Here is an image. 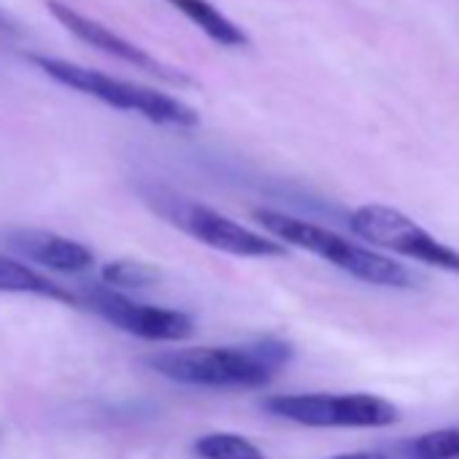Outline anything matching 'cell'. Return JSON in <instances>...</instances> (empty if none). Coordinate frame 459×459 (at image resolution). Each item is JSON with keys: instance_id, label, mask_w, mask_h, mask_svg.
I'll use <instances>...</instances> for the list:
<instances>
[{"instance_id": "obj_1", "label": "cell", "mask_w": 459, "mask_h": 459, "mask_svg": "<svg viewBox=\"0 0 459 459\" xmlns=\"http://www.w3.org/2000/svg\"><path fill=\"white\" fill-rule=\"evenodd\" d=\"M295 349L281 338H260L241 346H195L160 351L146 365L184 386L203 389H265L290 365Z\"/></svg>"}, {"instance_id": "obj_2", "label": "cell", "mask_w": 459, "mask_h": 459, "mask_svg": "<svg viewBox=\"0 0 459 459\" xmlns=\"http://www.w3.org/2000/svg\"><path fill=\"white\" fill-rule=\"evenodd\" d=\"M255 219L268 230V233L281 241L284 247L306 249L308 255L335 265L338 271L373 284V287H386V290H413L419 276L408 271L403 263H394L392 257L362 247L357 241H349L346 236L335 233V230L319 227L314 221L271 211V208H257Z\"/></svg>"}, {"instance_id": "obj_3", "label": "cell", "mask_w": 459, "mask_h": 459, "mask_svg": "<svg viewBox=\"0 0 459 459\" xmlns=\"http://www.w3.org/2000/svg\"><path fill=\"white\" fill-rule=\"evenodd\" d=\"M30 63L44 71L52 82L76 90L82 95H90L111 108L119 111H133L146 117L154 125H170V127H195L200 125V117L195 108H189L186 103L143 87V84H133V82H122L117 76L100 74L95 68H84L60 57H49V55H30Z\"/></svg>"}, {"instance_id": "obj_4", "label": "cell", "mask_w": 459, "mask_h": 459, "mask_svg": "<svg viewBox=\"0 0 459 459\" xmlns=\"http://www.w3.org/2000/svg\"><path fill=\"white\" fill-rule=\"evenodd\" d=\"M152 205L160 216H165L170 224H176L178 230H184L186 236H192L195 241L233 255V257H247V260H281L290 257V249L268 236H260L255 230L227 219L224 213L186 200L181 195L173 192H157L152 197Z\"/></svg>"}, {"instance_id": "obj_5", "label": "cell", "mask_w": 459, "mask_h": 459, "mask_svg": "<svg viewBox=\"0 0 459 459\" xmlns=\"http://www.w3.org/2000/svg\"><path fill=\"white\" fill-rule=\"evenodd\" d=\"M349 230L370 247L403 255L421 265L459 276V249L437 241L421 224L389 205H359L349 213Z\"/></svg>"}, {"instance_id": "obj_6", "label": "cell", "mask_w": 459, "mask_h": 459, "mask_svg": "<svg viewBox=\"0 0 459 459\" xmlns=\"http://www.w3.org/2000/svg\"><path fill=\"white\" fill-rule=\"evenodd\" d=\"M271 416L303 424V427H392L400 421L397 405L376 394H271L263 400Z\"/></svg>"}, {"instance_id": "obj_7", "label": "cell", "mask_w": 459, "mask_h": 459, "mask_svg": "<svg viewBox=\"0 0 459 459\" xmlns=\"http://www.w3.org/2000/svg\"><path fill=\"white\" fill-rule=\"evenodd\" d=\"M90 306L114 327L143 338V341H160V343H178L186 341L195 333V322L189 314L162 306H149L130 300L111 290H92L87 295Z\"/></svg>"}, {"instance_id": "obj_8", "label": "cell", "mask_w": 459, "mask_h": 459, "mask_svg": "<svg viewBox=\"0 0 459 459\" xmlns=\"http://www.w3.org/2000/svg\"><path fill=\"white\" fill-rule=\"evenodd\" d=\"M47 9H49V14H52L71 36H76V39L84 41L87 47H92V49H98V52H103V55H108V57H117V60H122V63H127V65H133V68H138V71L154 76V79H162V82H170V84H178V87H192V82H189L186 74H181V71H176V68L160 63V60L152 57L146 49L135 47L133 41H127L125 36L114 33L111 28L95 22L92 17H87V14H82V12L71 9L68 4H63V0H47Z\"/></svg>"}, {"instance_id": "obj_9", "label": "cell", "mask_w": 459, "mask_h": 459, "mask_svg": "<svg viewBox=\"0 0 459 459\" xmlns=\"http://www.w3.org/2000/svg\"><path fill=\"white\" fill-rule=\"evenodd\" d=\"M6 244L17 255L28 257L30 263L60 271V273H82V271L92 268V263H95V255L84 244L57 236V233H49V230L20 227L6 236Z\"/></svg>"}, {"instance_id": "obj_10", "label": "cell", "mask_w": 459, "mask_h": 459, "mask_svg": "<svg viewBox=\"0 0 459 459\" xmlns=\"http://www.w3.org/2000/svg\"><path fill=\"white\" fill-rule=\"evenodd\" d=\"M173 9H178L189 22H195L211 41L221 44V47H247L249 36L236 25L230 22L216 6H211L208 0H168Z\"/></svg>"}, {"instance_id": "obj_11", "label": "cell", "mask_w": 459, "mask_h": 459, "mask_svg": "<svg viewBox=\"0 0 459 459\" xmlns=\"http://www.w3.org/2000/svg\"><path fill=\"white\" fill-rule=\"evenodd\" d=\"M0 292H12V295H41V298H52V300H60V303H68V306L76 303V295H71L60 284L49 281L47 276L36 273L25 263H17V260L4 257V255H0Z\"/></svg>"}, {"instance_id": "obj_12", "label": "cell", "mask_w": 459, "mask_h": 459, "mask_svg": "<svg viewBox=\"0 0 459 459\" xmlns=\"http://www.w3.org/2000/svg\"><path fill=\"white\" fill-rule=\"evenodd\" d=\"M386 459H459V427L421 432L384 451Z\"/></svg>"}, {"instance_id": "obj_13", "label": "cell", "mask_w": 459, "mask_h": 459, "mask_svg": "<svg viewBox=\"0 0 459 459\" xmlns=\"http://www.w3.org/2000/svg\"><path fill=\"white\" fill-rule=\"evenodd\" d=\"M200 459H268L260 446L236 432H208L195 440Z\"/></svg>"}, {"instance_id": "obj_14", "label": "cell", "mask_w": 459, "mask_h": 459, "mask_svg": "<svg viewBox=\"0 0 459 459\" xmlns=\"http://www.w3.org/2000/svg\"><path fill=\"white\" fill-rule=\"evenodd\" d=\"M160 271L149 263H138V260H114L106 263L100 271L103 284L108 287H125V290H141V287H152L160 281Z\"/></svg>"}, {"instance_id": "obj_15", "label": "cell", "mask_w": 459, "mask_h": 459, "mask_svg": "<svg viewBox=\"0 0 459 459\" xmlns=\"http://www.w3.org/2000/svg\"><path fill=\"white\" fill-rule=\"evenodd\" d=\"M327 459H386V454H381V451H349V454H335Z\"/></svg>"}, {"instance_id": "obj_16", "label": "cell", "mask_w": 459, "mask_h": 459, "mask_svg": "<svg viewBox=\"0 0 459 459\" xmlns=\"http://www.w3.org/2000/svg\"><path fill=\"white\" fill-rule=\"evenodd\" d=\"M0 30H6V33L17 30V22H14L9 14H4V12H0Z\"/></svg>"}]
</instances>
